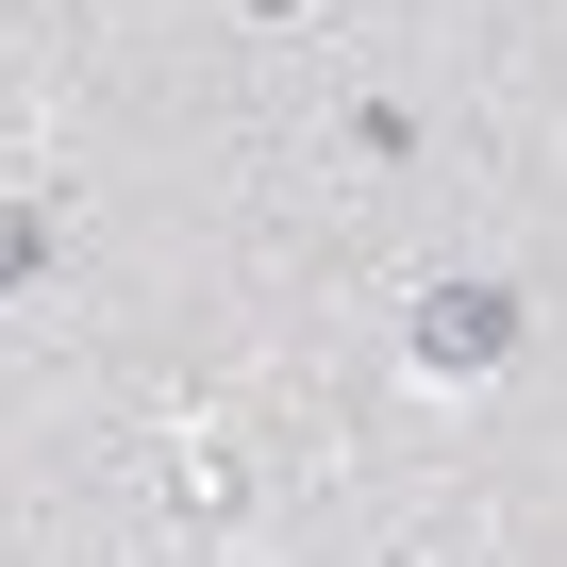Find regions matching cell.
Instances as JSON below:
<instances>
[{
	"label": "cell",
	"mask_w": 567,
	"mask_h": 567,
	"mask_svg": "<svg viewBox=\"0 0 567 567\" xmlns=\"http://www.w3.org/2000/svg\"><path fill=\"white\" fill-rule=\"evenodd\" d=\"M501 334H517V301H501V284H434V368H501Z\"/></svg>",
	"instance_id": "obj_1"
}]
</instances>
